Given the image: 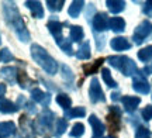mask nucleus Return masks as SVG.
<instances>
[{"instance_id":"nucleus-1","label":"nucleus","mask_w":152,"mask_h":138,"mask_svg":"<svg viewBox=\"0 0 152 138\" xmlns=\"http://www.w3.org/2000/svg\"><path fill=\"white\" fill-rule=\"evenodd\" d=\"M4 16H6L7 24L16 30L17 37L21 39V41H24V42L28 41V39H30V34H28V31L26 30L24 21H23V18L20 17V14H18L17 7L13 4V3H6L4 4Z\"/></svg>"},{"instance_id":"nucleus-2","label":"nucleus","mask_w":152,"mask_h":138,"mask_svg":"<svg viewBox=\"0 0 152 138\" xmlns=\"http://www.w3.org/2000/svg\"><path fill=\"white\" fill-rule=\"evenodd\" d=\"M31 55H33V58L35 59V62H37L38 65L42 66L44 71L48 72L49 75H54L55 72H56L58 65H56L55 59L51 58V56L48 55V52L44 50V48H41L39 45L34 44L33 47H31Z\"/></svg>"},{"instance_id":"nucleus-3","label":"nucleus","mask_w":152,"mask_h":138,"mask_svg":"<svg viewBox=\"0 0 152 138\" xmlns=\"http://www.w3.org/2000/svg\"><path fill=\"white\" fill-rule=\"evenodd\" d=\"M89 96H90V100H92L93 103H97V101H104V100H106L103 90H102V88H100V83H99V80H97V77H93L92 82H90Z\"/></svg>"},{"instance_id":"nucleus-4","label":"nucleus","mask_w":152,"mask_h":138,"mask_svg":"<svg viewBox=\"0 0 152 138\" xmlns=\"http://www.w3.org/2000/svg\"><path fill=\"white\" fill-rule=\"evenodd\" d=\"M120 116H121L120 110H117L115 107H111V109H110V114L107 116V123H109V130L111 131V133L118 131V128H120Z\"/></svg>"},{"instance_id":"nucleus-5","label":"nucleus","mask_w":152,"mask_h":138,"mask_svg":"<svg viewBox=\"0 0 152 138\" xmlns=\"http://www.w3.org/2000/svg\"><path fill=\"white\" fill-rule=\"evenodd\" d=\"M89 123H90V126L93 127V138H103V134H104L103 123L100 121L96 116L89 117Z\"/></svg>"},{"instance_id":"nucleus-6","label":"nucleus","mask_w":152,"mask_h":138,"mask_svg":"<svg viewBox=\"0 0 152 138\" xmlns=\"http://www.w3.org/2000/svg\"><path fill=\"white\" fill-rule=\"evenodd\" d=\"M109 17L107 14H104V13H99L94 16V21H93V27L94 30H97V31H103L106 28L109 27Z\"/></svg>"},{"instance_id":"nucleus-7","label":"nucleus","mask_w":152,"mask_h":138,"mask_svg":"<svg viewBox=\"0 0 152 138\" xmlns=\"http://www.w3.org/2000/svg\"><path fill=\"white\" fill-rule=\"evenodd\" d=\"M14 131H16V126H14V123H11V121L0 123V138L10 137V135L14 134Z\"/></svg>"},{"instance_id":"nucleus-8","label":"nucleus","mask_w":152,"mask_h":138,"mask_svg":"<svg viewBox=\"0 0 152 138\" xmlns=\"http://www.w3.org/2000/svg\"><path fill=\"white\" fill-rule=\"evenodd\" d=\"M120 71L123 72L124 75H132L134 71H135V64L131 61V59L123 56L121 58V65H120Z\"/></svg>"},{"instance_id":"nucleus-9","label":"nucleus","mask_w":152,"mask_h":138,"mask_svg":"<svg viewBox=\"0 0 152 138\" xmlns=\"http://www.w3.org/2000/svg\"><path fill=\"white\" fill-rule=\"evenodd\" d=\"M31 97H33L35 101L41 103V104H44V106H47L49 103V100H51L49 94L41 92L39 89H33V90H31Z\"/></svg>"},{"instance_id":"nucleus-10","label":"nucleus","mask_w":152,"mask_h":138,"mask_svg":"<svg viewBox=\"0 0 152 138\" xmlns=\"http://www.w3.org/2000/svg\"><path fill=\"white\" fill-rule=\"evenodd\" d=\"M17 107L13 101H10V100L7 99H1L0 100V111L1 113H4V114H10V113H14V111H17Z\"/></svg>"},{"instance_id":"nucleus-11","label":"nucleus","mask_w":152,"mask_h":138,"mask_svg":"<svg viewBox=\"0 0 152 138\" xmlns=\"http://www.w3.org/2000/svg\"><path fill=\"white\" fill-rule=\"evenodd\" d=\"M26 6H27L30 10L33 11V16L37 17V18H41L44 16V10L42 6L39 1H26Z\"/></svg>"},{"instance_id":"nucleus-12","label":"nucleus","mask_w":152,"mask_h":138,"mask_svg":"<svg viewBox=\"0 0 152 138\" xmlns=\"http://www.w3.org/2000/svg\"><path fill=\"white\" fill-rule=\"evenodd\" d=\"M110 45H111V48H113V50H115V51L128 50V48L131 47V44L125 38H114V39H111Z\"/></svg>"},{"instance_id":"nucleus-13","label":"nucleus","mask_w":152,"mask_h":138,"mask_svg":"<svg viewBox=\"0 0 152 138\" xmlns=\"http://www.w3.org/2000/svg\"><path fill=\"white\" fill-rule=\"evenodd\" d=\"M124 26L125 23L123 18H120V17H113V18H110L109 20V27L115 31V33H118V31H123L124 30Z\"/></svg>"},{"instance_id":"nucleus-14","label":"nucleus","mask_w":152,"mask_h":138,"mask_svg":"<svg viewBox=\"0 0 152 138\" xmlns=\"http://www.w3.org/2000/svg\"><path fill=\"white\" fill-rule=\"evenodd\" d=\"M52 120H54V114H52L51 111L45 110L42 114H41V117H39L38 123H39V124H42V126H45V127H51Z\"/></svg>"},{"instance_id":"nucleus-15","label":"nucleus","mask_w":152,"mask_h":138,"mask_svg":"<svg viewBox=\"0 0 152 138\" xmlns=\"http://www.w3.org/2000/svg\"><path fill=\"white\" fill-rule=\"evenodd\" d=\"M76 56H77L79 59H87V58L90 56V45H89V42H87V41L82 45L79 50H77Z\"/></svg>"},{"instance_id":"nucleus-16","label":"nucleus","mask_w":152,"mask_h":138,"mask_svg":"<svg viewBox=\"0 0 152 138\" xmlns=\"http://www.w3.org/2000/svg\"><path fill=\"white\" fill-rule=\"evenodd\" d=\"M16 69L14 68H11V66H6L3 68L1 71H0V73H1V76L4 77V79H7L9 82H14V77H16Z\"/></svg>"},{"instance_id":"nucleus-17","label":"nucleus","mask_w":152,"mask_h":138,"mask_svg":"<svg viewBox=\"0 0 152 138\" xmlns=\"http://www.w3.org/2000/svg\"><path fill=\"white\" fill-rule=\"evenodd\" d=\"M140 103V99L138 97H124L123 99V104H124V107H125V110H134L137 107V104Z\"/></svg>"},{"instance_id":"nucleus-18","label":"nucleus","mask_w":152,"mask_h":138,"mask_svg":"<svg viewBox=\"0 0 152 138\" xmlns=\"http://www.w3.org/2000/svg\"><path fill=\"white\" fill-rule=\"evenodd\" d=\"M107 7L111 13H120V11L124 10V1H114V0H109L107 3Z\"/></svg>"},{"instance_id":"nucleus-19","label":"nucleus","mask_w":152,"mask_h":138,"mask_svg":"<svg viewBox=\"0 0 152 138\" xmlns=\"http://www.w3.org/2000/svg\"><path fill=\"white\" fill-rule=\"evenodd\" d=\"M103 64V58H100V59H97V61H94L93 64H87V65H85L83 66V71H85V75H92V73H94L96 72V69H97L100 65Z\"/></svg>"},{"instance_id":"nucleus-20","label":"nucleus","mask_w":152,"mask_h":138,"mask_svg":"<svg viewBox=\"0 0 152 138\" xmlns=\"http://www.w3.org/2000/svg\"><path fill=\"white\" fill-rule=\"evenodd\" d=\"M56 101H58V104L62 107V109H69L72 106V100L69 96H66V94H58L56 96Z\"/></svg>"},{"instance_id":"nucleus-21","label":"nucleus","mask_w":152,"mask_h":138,"mask_svg":"<svg viewBox=\"0 0 152 138\" xmlns=\"http://www.w3.org/2000/svg\"><path fill=\"white\" fill-rule=\"evenodd\" d=\"M71 38H72V41H75V42H79L80 39H83V28L79 27V26L72 27L71 28Z\"/></svg>"},{"instance_id":"nucleus-22","label":"nucleus","mask_w":152,"mask_h":138,"mask_svg":"<svg viewBox=\"0 0 152 138\" xmlns=\"http://www.w3.org/2000/svg\"><path fill=\"white\" fill-rule=\"evenodd\" d=\"M48 28L49 31H51V34L52 35H55L56 38H59L61 35V31H62V24L58 21H49L48 23Z\"/></svg>"},{"instance_id":"nucleus-23","label":"nucleus","mask_w":152,"mask_h":138,"mask_svg":"<svg viewBox=\"0 0 152 138\" xmlns=\"http://www.w3.org/2000/svg\"><path fill=\"white\" fill-rule=\"evenodd\" d=\"M83 4H85L83 1H73L72 6L69 7V16L71 17H77L79 16V13H80Z\"/></svg>"},{"instance_id":"nucleus-24","label":"nucleus","mask_w":152,"mask_h":138,"mask_svg":"<svg viewBox=\"0 0 152 138\" xmlns=\"http://www.w3.org/2000/svg\"><path fill=\"white\" fill-rule=\"evenodd\" d=\"M134 89H135L137 92H140V93H147L148 90H149V86H148V83L145 80H138L135 79L134 80Z\"/></svg>"},{"instance_id":"nucleus-25","label":"nucleus","mask_w":152,"mask_h":138,"mask_svg":"<svg viewBox=\"0 0 152 138\" xmlns=\"http://www.w3.org/2000/svg\"><path fill=\"white\" fill-rule=\"evenodd\" d=\"M56 42H58V45H59L61 48L65 51L68 55H72V45H71V41H68V39H65V38H58V39H56Z\"/></svg>"},{"instance_id":"nucleus-26","label":"nucleus","mask_w":152,"mask_h":138,"mask_svg":"<svg viewBox=\"0 0 152 138\" xmlns=\"http://www.w3.org/2000/svg\"><path fill=\"white\" fill-rule=\"evenodd\" d=\"M83 131H85V126L82 123H76L75 126L72 127V131H71V137H75V138H79L83 135Z\"/></svg>"},{"instance_id":"nucleus-27","label":"nucleus","mask_w":152,"mask_h":138,"mask_svg":"<svg viewBox=\"0 0 152 138\" xmlns=\"http://www.w3.org/2000/svg\"><path fill=\"white\" fill-rule=\"evenodd\" d=\"M66 127H68V121L66 120H64V118H59L58 121H56V131H55V135L56 137H59V135H62V134L65 133Z\"/></svg>"},{"instance_id":"nucleus-28","label":"nucleus","mask_w":152,"mask_h":138,"mask_svg":"<svg viewBox=\"0 0 152 138\" xmlns=\"http://www.w3.org/2000/svg\"><path fill=\"white\" fill-rule=\"evenodd\" d=\"M86 114V111L83 107H75V109H72L66 113V117L68 118H71V117H83Z\"/></svg>"},{"instance_id":"nucleus-29","label":"nucleus","mask_w":152,"mask_h":138,"mask_svg":"<svg viewBox=\"0 0 152 138\" xmlns=\"http://www.w3.org/2000/svg\"><path fill=\"white\" fill-rule=\"evenodd\" d=\"M102 75H103V79H104V82L107 83V86L115 88V82H114V79L111 77V73H110L109 69H103V71H102Z\"/></svg>"},{"instance_id":"nucleus-30","label":"nucleus","mask_w":152,"mask_h":138,"mask_svg":"<svg viewBox=\"0 0 152 138\" xmlns=\"http://www.w3.org/2000/svg\"><path fill=\"white\" fill-rule=\"evenodd\" d=\"M149 30H151V24H149V23H144L142 26H140V27H138L135 35H138V34H140V35H141V38H142V37H145V35L149 33Z\"/></svg>"},{"instance_id":"nucleus-31","label":"nucleus","mask_w":152,"mask_h":138,"mask_svg":"<svg viewBox=\"0 0 152 138\" xmlns=\"http://www.w3.org/2000/svg\"><path fill=\"white\" fill-rule=\"evenodd\" d=\"M13 58H14V56H13V54H11L7 48H4L3 51H0V61L10 62V61H13Z\"/></svg>"},{"instance_id":"nucleus-32","label":"nucleus","mask_w":152,"mask_h":138,"mask_svg":"<svg viewBox=\"0 0 152 138\" xmlns=\"http://www.w3.org/2000/svg\"><path fill=\"white\" fill-rule=\"evenodd\" d=\"M47 4H48V7L52 11H58V10H61L62 6H64V0H61V1H52V0H48Z\"/></svg>"},{"instance_id":"nucleus-33","label":"nucleus","mask_w":152,"mask_h":138,"mask_svg":"<svg viewBox=\"0 0 152 138\" xmlns=\"http://www.w3.org/2000/svg\"><path fill=\"white\" fill-rule=\"evenodd\" d=\"M62 76H64V79H66V80H69V82H71L72 79H73V73H72L71 68L66 66V65H64V66H62Z\"/></svg>"},{"instance_id":"nucleus-34","label":"nucleus","mask_w":152,"mask_h":138,"mask_svg":"<svg viewBox=\"0 0 152 138\" xmlns=\"http://www.w3.org/2000/svg\"><path fill=\"white\" fill-rule=\"evenodd\" d=\"M151 55H152V47H148V48H145L144 51L140 52V58H141L142 61H147Z\"/></svg>"},{"instance_id":"nucleus-35","label":"nucleus","mask_w":152,"mask_h":138,"mask_svg":"<svg viewBox=\"0 0 152 138\" xmlns=\"http://www.w3.org/2000/svg\"><path fill=\"white\" fill-rule=\"evenodd\" d=\"M142 116L145 117V120H149L152 117V107L151 106H148L147 109H144V111H142Z\"/></svg>"},{"instance_id":"nucleus-36","label":"nucleus","mask_w":152,"mask_h":138,"mask_svg":"<svg viewBox=\"0 0 152 138\" xmlns=\"http://www.w3.org/2000/svg\"><path fill=\"white\" fill-rule=\"evenodd\" d=\"M137 137L138 138H149V134H148V131L145 130V128H140V131H138V134H137Z\"/></svg>"},{"instance_id":"nucleus-37","label":"nucleus","mask_w":152,"mask_h":138,"mask_svg":"<svg viewBox=\"0 0 152 138\" xmlns=\"http://www.w3.org/2000/svg\"><path fill=\"white\" fill-rule=\"evenodd\" d=\"M104 44H106V38L104 37H102V38H99V42H96V45H97L99 50H102L104 47Z\"/></svg>"},{"instance_id":"nucleus-38","label":"nucleus","mask_w":152,"mask_h":138,"mask_svg":"<svg viewBox=\"0 0 152 138\" xmlns=\"http://www.w3.org/2000/svg\"><path fill=\"white\" fill-rule=\"evenodd\" d=\"M6 92V86L4 85H0V96H3Z\"/></svg>"},{"instance_id":"nucleus-39","label":"nucleus","mask_w":152,"mask_h":138,"mask_svg":"<svg viewBox=\"0 0 152 138\" xmlns=\"http://www.w3.org/2000/svg\"><path fill=\"white\" fill-rule=\"evenodd\" d=\"M111 99L117 100V99H118V93H113V94H111Z\"/></svg>"}]
</instances>
